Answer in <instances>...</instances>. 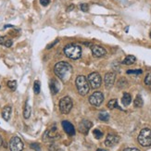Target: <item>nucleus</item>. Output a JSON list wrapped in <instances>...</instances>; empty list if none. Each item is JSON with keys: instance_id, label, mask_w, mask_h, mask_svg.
Listing matches in <instances>:
<instances>
[{"instance_id": "ddd939ff", "label": "nucleus", "mask_w": 151, "mask_h": 151, "mask_svg": "<svg viewBox=\"0 0 151 151\" xmlns=\"http://www.w3.org/2000/svg\"><path fill=\"white\" fill-rule=\"evenodd\" d=\"M62 127L64 129V131L66 132L69 135H74L75 134V129L74 126L71 124L70 122L68 121H63L62 122Z\"/></svg>"}, {"instance_id": "c85d7f7f", "label": "nucleus", "mask_w": 151, "mask_h": 151, "mask_svg": "<svg viewBox=\"0 0 151 151\" xmlns=\"http://www.w3.org/2000/svg\"><path fill=\"white\" fill-rule=\"evenodd\" d=\"M31 148L35 149L36 151H40L41 150V147H40V145L37 143H34V144H31Z\"/></svg>"}, {"instance_id": "1a4fd4ad", "label": "nucleus", "mask_w": 151, "mask_h": 151, "mask_svg": "<svg viewBox=\"0 0 151 151\" xmlns=\"http://www.w3.org/2000/svg\"><path fill=\"white\" fill-rule=\"evenodd\" d=\"M120 141V137L116 134H108L107 138L105 140V145L108 147H112L116 146Z\"/></svg>"}, {"instance_id": "7c9ffc66", "label": "nucleus", "mask_w": 151, "mask_h": 151, "mask_svg": "<svg viewBox=\"0 0 151 151\" xmlns=\"http://www.w3.org/2000/svg\"><path fill=\"white\" fill-rule=\"evenodd\" d=\"M40 3H41L42 6H47L50 3V0H40Z\"/></svg>"}, {"instance_id": "423d86ee", "label": "nucleus", "mask_w": 151, "mask_h": 151, "mask_svg": "<svg viewBox=\"0 0 151 151\" xmlns=\"http://www.w3.org/2000/svg\"><path fill=\"white\" fill-rule=\"evenodd\" d=\"M87 81L90 86L93 89H96L98 87H100V85L102 83V79L99 73H92L88 75Z\"/></svg>"}, {"instance_id": "0eeeda50", "label": "nucleus", "mask_w": 151, "mask_h": 151, "mask_svg": "<svg viewBox=\"0 0 151 151\" xmlns=\"http://www.w3.org/2000/svg\"><path fill=\"white\" fill-rule=\"evenodd\" d=\"M9 149L10 151H22L23 143L22 139L18 136L12 137L9 141Z\"/></svg>"}, {"instance_id": "dca6fc26", "label": "nucleus", "mask_w": 151, "mask_h": 151, "mask_svg": "<svg viewBox=\"0 0 151 151\" xmlns=\"http://www.w3.org/2000/svg\"><path fill=\"white\" fill-rule=\"evenodd\" d=\"M49 87H50V90L52 92V94H57L58 92V83L55 80V79H52L49 83Z\"/></svg>"}, {"instance_id": "b1692460", "label": "nucleus", "mask_w": 151, "mask_h": 151, "mask_svg": "<svg viewBox=\"0 0 151 151\" xmlns=\"http://www.w3.org/2000/svg\"><path fill=\"white\" fill-rule=\"evenodd\" d=\"M8 87L10 90H12V91L16 90V88H17V82L16 81H9V82H8Z\"/></svg>"}, {"instance_id": "393cba45", "label": "nucleus", "mask_w": 151, "mask_h": 151, "mask_svg": "<svg viewBox=\"0 0 151 151\" xmlns=\"http://www.w3.org/2000/svg\"><path fill=\"white\" fill-rule=\"evenodd\" d=\"M93 134H94V135H95V137L96 139H100V138H102V136H103V133L98 129H95Z\"/></svg>"}, {"instance_id": "412c9836", "label": "nucleus", "mask_w": 151, "mask_h": 151, "mask_svg": "<svg viewBox=\"0 0 151 151\" xmlns=\"http://www.w3.org/2000/svg\"><path fill=\"white\" fill-rule=\"evenodd\" d=\"M134 106L136 108H141L143 107V105H144V101H143V98L140 95H137L136 97H135V99L134 101Z\"/></svg>"}, {"instance_id": "cd10ccee", "label": "nucleus", "mask_w": 151, "mask_h": 151, "mask_svg": "<svg viewBox=\"0 0 151 151\" xmlns=\"http://www.w3.org/2000/svg\"><path fill=\"white\" fill-rule=\"evenodd\" d=\"M145 83L147 85H150L151 84V73L147 74V76L145 78Z\"/></svg>"}, {"instance_id": "2eb2a0df", "label": "nucleus", "mask_w": 151, "mask_h": 151, "mask_svg": "<svg viewBox=\"0 0 151 151\" xmlns=\"http://www.w3.org/2000/svg\"><path fill=\"white\" fill-rule=\"evenodd\" d=\"M11 110H12V109H11L10 106H6L3 109V110H2V117H3V119L5 121H6V122L9 121V119H10V114H11Z\"/></svg>"}, {"instance_id": "39448f33", "label": "nucleus", "mask_w": 151, "mask_h": 151, "mask_svg": "<svg viewBox=\"0 0 151 151\" xmlns=\"http://www.w3.org/2000/svg\"><path fill=\"white\" fill-rule=\"evenodd\" d=\"M73 109V101L70 96H64L60 101V109L61 113L69 114L70 111Z\"/></svg>"}, {"instance_id": "58836bf2", "label": "nucleus", "mask_w": 151, "mask_h": 151, "mask_svg": "<svg viewBox=\"0 0 151 151\" xmlns=\"http://www.w3.org/2000/svg\"><path fill=\"white\" fill-rule=\"evenodd\" d=\"M150 38H151V32H150Z\"/></svg>"}, {"instance_id": "f8f14e48", "label": "nucleus", "mask_w": 151, "mask_h": 151, "mask_svg": "<svg viewBox=\"0 0 151 151\" xmlns=\"http://www.w3.org/2000/svg\"><path fill=\"white\" fill-rule=\"evenodd\" d=\"M115 78H116V75L114 73H108L105 75L104 82L107 88H111L113 86V84L115 83Z\"/></svg>"}, {"instance_id": "e433bc0d", "label": "nucleus", "mask_w": 151, "mask_h": 151, "mask_svg": "<svg viewBox=\"0 0 151 151\" xmlns=\"http://www.w3.org/2000/svg\"><path fill=\"white\" fill-rule=\"evenodd\" d=\"M96 151H106V150H104V149H100V148H99V149H97Z\"/></svg>"}, {"instance_id": "c9c22d12", "label": "nucleus", "mask_w": 151, "mask_h": 151, "mask_svg": "<svg viewBox=\"0 0 151 151\" xmlns=\"http://www.w3.org/2000/svg\"><path fill=\"white\" fill-rule=\"evenodd\" d=\"M73 9H74V6H73V5H71V6H70V8L68 9V11H70V10H73Z\"/></svg>"}, {"instance_id": "9d476101", "label": "nucleus", "mask_w": 151, "mask_h": 151, "mask_svg": "<svg viewBox=\"0 0 151 151\" xmlns=\"http://www.w3.org/2000/svg\"><path fill=\"white\" fill-rule=\"evenodd\" d=\"M92 125H93V124H92V122L90 121L83 120L79 123V131H80V133H82L83 134H87Z\"/></svg>"}, {"instance_id": "473e14b6", "label": "nucleus", "mask_w": 151, "mask_h": 151, "mask_svg": "<svg viewBox=\"0 0 151 151\" xmlns=\"http://www.w3.org/2000/svg\"><path fill=\"white\" fill-rule=\"evenodd\" d=\"M58 39H57V40H55V41H54L53 43H52V44L48 45L47 48V49H49V48H52V47H54V45H55L56 44H58Z\"/></svg>"}, {"instance_id": "f03ea898", "label": "nucleus", "mask_w": 151, "mask_h": 151, "mask_svg": "<svg viewBox=\"0 0 151 151\" xmlns=\"http://www.w3.org/2000/svg\"><path fill=\"white\" fill-rule=\"evenodd\" d=\"M64 54L70 60H79L82 56V48L80 45L70 44L64 47Z\"/></svg>"}, {"instance_id": "f3484780", "label": "nucleus", "mask_w": 151, "mask_h": 151, "mask_svg": "<svg viewBox=\"0 0 151 151\" xmlns=\"http://www.w3.org/2000/svg\"><path fill=\"white\" fill-rule=\"evenodd\" d=\"M12 40L11 39H9L6 36H0V45H5L6 47H10L12 45Z\"/></svg>"}, {"instance_id": "f257e3e1", "label": "nucleus", "mask_w": 151, "mask_h": 151, "mask_svg": "<svg viewBox=\"0 0 151 151\" xmlns=\"http://www.w3.org/2000/svg\"><path fill=\"white\" fill-rule=\"evenodd\" d=\"M54 73L63 83H67L70 81V79L71 77L73 67H71L68 62L60 61L55 65Z\"/></svg>"}, {"instance_id": "7ed1b4c3", "label": "nucleus", "mask_w": 151, "mask_h": 151, "mask_svg": "<svg viewBox=\"0 0 151 151\" xmlns=\"http://www.w3.org/2000/svg\"><path fill=\"white\" fill-rule=\"evenodd\" d=\"M75 84H76V87L78 90V93L81 96H85L88 94L89 89H90V85L88 83L87 79L83 75H79L76 78Z\"/></svg>"}, {"instance_id": "6ab92c4d", "label": "nucleus", "mask_w": 151, "mask_h": 151, "mask_svg": "<svg viewBox=\"0 0 151 151\" xmlns=\"http://www.w3.org/2000/svg\"><path fill=\"white\" fill-rule=\"evenodd\" d=\"M31 112H32L31 106L29 105L28 102H26L25 107H24V110H23V116H24L25 119H29L30 116H31Z\"/></svg>"}, {"instance_id": "4be33fe9", "label": "nucleus", "mask_w": 151, "mask_h": 151, "mask_svg": "<svg viewBox=\"0 0 151 151\" xmlns=\"http://www.w3.org/2000/svg\"><path fill=\"white\" fill-rule=\"evenodd\" d=\"M118 107V102H117V99H111L109 101L108 103V108L109 109H113L115 108Z\"/></svg>"}, {"instance_id": "9b49d317", "label": "nucleus", "mask_w": 151, "mask_h": 151, "mask_svg": "<svg viewBox=\"0 0 151 151\" xmlns=\"http://www.w3.org/2000/svg\"><path fill=\"white\" fill-rule=\"evenodd\" d=\"M91 50H92V53L93 55L96 58H101L106 56L107 54V51L105 48H103L100 45H92L91 47Z\"/></svg>"}, {"instance_id": "aec40b11", "label": "nucleus", "mask_w": 151, "mask_h": 151, "mask_svg": "<svg viewBox=\"0 0 151 151\" xmlns=\"http://www.w3.org/2000/svg\"><path fill=\"white\" fill-rule=\"evenodd\" d=\"M135 60H136V58H135L134 56L129 55V56H127L125 58H124L122 63L125 64V65H132V64H134L135 62Z\"/></svg>"}, {"instance_id": "5701e85b", "label": "nucleus", "mask_w": 151, "mask_h": 151, "mask_svg": "<svg viewBox=\"0 0 151 151\" xmlns=\"http://www.w3.org/2000/svg\"><path fill=\"white\" fill-rule=\"evenodd\" d=\"M98 118H99L100 121H103V122H108L109 119V113L107 112H101L99 114V116H98Z\"/></svg>"}, {"instance_id": "f704fd0d", "label": "nucleus", "mask_w": 151, "mask_h": 151, "mask_svg": "<svg viewBox=\"0 0 151 151\" xmlns=\"http://www.w3.org/2000/svg\"><path fill=\"white\" fill-rule=\"evenodd\" d=\"M3 145V138H2V136L0 135V147H1Z\"/></svg>"}, {"instance_id": "bb28decb", "label": "nucleus", "mask_w": 151, "mask_h": 151, "mask_svg": "<svg viewBox=\"0 0 151 151\" xmlns=\"http://www.w3.org/2000/svg\"><path fill=\"white\" fill-rule=\"evenodd\" d=\"M142 70H127V74H141Z\"/></svg>"}, {"instance_id": "a211bd4d", "label": "nucleus", "mask_w": 151, "mask_h": 151, "mask_svg": "<svg viewBox=\"0 0 151 151\" xmlns=\"http://www.w3.org/2000/svg\"><path fill=\"white\" fill-rule=\"evenodd\" d=\"M122 102L124 106H128V105H130L131 102H132V96L128 93H124L122 98Z\"/></svg>"}, {"instance_id": "72a5a7b5", "label": "nucleus", "mask_w": 151, "mask_h": 151, "mask_svg": "<svg viewBox=\"0 0 151 151\" xmlns=\"http://www.w3.org/2000/svg\"><path fill=\"white\" fill-rule=\"evenodd\" d=\"M123 151H139V149H137V148H125Z\"/></svg>"}, {"instance_id": "20e7f679", "label": "nucleus", "mask_w": 151, "mask_h": 151, "mask_svg": "<svg viewBox=\"0 0 151 151\" xmlns=\"http://www.w3.org/2000/svg\"><path fill=\"white\" fill-rule=\"evenodd\" d=\"M138 143L145 147L151 146V130L149 128H144L141 130L138 135Z\"/></svg>"}, {"instance_id": "6e6552de", "label": "nucleus", "mask_w": 151, "mask_h": 151, "mask_svg": "<svg viewBox=\"0 0 151 151\" xmlns=\"http://www.w3.org/2000/svg\"><path fill=\"white\" fill-rule=\"evenodd\" d=\"M104 101V95L101 92H95L89 97V102L95 107H99Z\"/></svg>"}, {"instance_id": "4c0bfd02", "label": "nucleus", "mask_w": 151, "mask_h": 151, "mask_svg": "<svg viewBox=\"0 0 151 151\" xmlns=\"http://www.w3.org/2000/svg\"><path fill=\"white\" fill-rule=\"evenodd\" d=\"M149 86H150V90H151V84H150V85H149Z\"/></svg>"}, {"instance_id": "c756f323", "label": "nucleus", "mask_w": 151, "mask_h": 151, "mask_svg": "<svg viewBox=\"0 0 151 151\" xmlns=\"http://www.w3.org/2000/svg\"><path fill=\"white\" fill-rule=\"evenodd\" d=\"M80 8L83 12H87L89 10V6L87 4H81Z\"/></svg>"}, {"instance_id": "a878e982", "label": "nucleus", "mask_w": 151, "mask_h": 151, "mask_svg": "<svg viewBox=\"0 0 151 151\" xmlns=\"http://www.w3.org/2000/svg\"><path fill=\"white\" fill-rule=\"evenodd\" d=\"M34 91L35 94H39L40 93V83L38 81H35L34 83Z\"/></svg>"}, {"instance_id": "2f4dec72", "label": "nucleus", "mask_w": 151, "mask_h": 151, "mask_svg": "<svg viewBox=\"0 0 151 151\" xmlns=\"http://www.w3.org/2000/svg\"><path fill=\"white\" fill-rule=\"evenodd\" d=\"M49 150H50V151H62L60 148H58V147H56V146H51V147H49Z\"/></svg>"}, {"instance_id": "4468645a", "label": "nucleus", "mask_w": 151, "mask_h": 151, "mask_svg": "<svg viewBox=\"0 0 151 151\" xmlns=\"http://www.w3.org/2000/svg\"><path fill=\"white\" fill-rule=\"evenodd\" d=\"M45 136L48 137V139H51V140H55L57 138L60 137V134H58V129L56 127H52L49 131H47L45 134Z\"/></svg>"}]
</instances>
